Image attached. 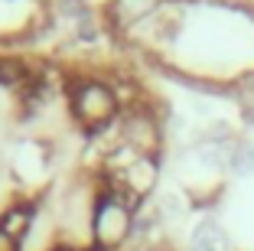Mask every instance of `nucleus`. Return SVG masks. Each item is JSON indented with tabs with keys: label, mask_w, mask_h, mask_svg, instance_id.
Returning a JSON list of instances; mask_svg holds the SVG:
<instances>
[{
	"label": "nucleus",
	"mask_w": 254,
	"mask_h": 251,
	"mask_svg": "<svg viewBox=\"0 0 254 251\" xmlns=\"http://www.w3.org/2000/svg\"><path fill=\"white\" fill-rule=\"evenodd\" d=\"M124 114L121 79L98 69H78L65 75V118L82 137H105Z\"/></svg>",
	"instance_id": "f257e3e1"
},
{
	"label": "nucleus",
	"mask_w": 254,
	"mask_h": 251,
	"mask_svg": "<svg viewBox=\"0 0 254 251\" xmlns=\"http://www.w3.org/2000/svg\"><path fill=\"white\" fill-rule=\"evenodd\" d=\"M143 202L101 183L91 209V251H130L140 238Z\"/></svg>",
	"instance_id": "f03ea898"
},
{
	"label": "nucleus",
	"mask_w": 254,
	"mask_h": 251,
	"mask_svg": "<svg viewBox=\"0 0 254 251\" xmlns=\"http://www.w3.org/2000/svg\"><path fill=\"white\" fill-rule=\"evenodd\" d=\"M183 251H235V245H232V235H228V229L222 225L218 215L202 212L189 225Z\"/></svg>",
	"instance_id": "7ed1b4c3"
},
{
	"label": "nucleus",
	"mask_w": 254,
	"mask_h": 251,
	"mask_svg": "<svg viewBox=\"0 0 254 251\" xmlns=\"http://www.w3.org/2000/svg\"><path fill=\"white\" fill-rule=\"evenodd\" d=\"M228 176H254V141L235 137L232 160H228Z\"/></svg>",
	"instance_id": "20e7f679"
}]
</instances>
